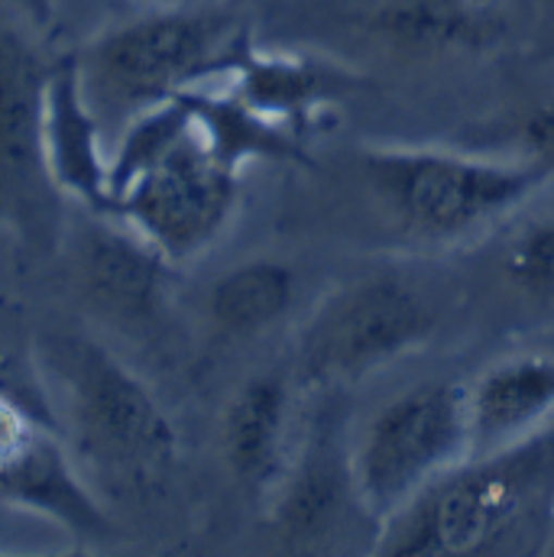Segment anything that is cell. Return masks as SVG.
I'll return each mask as SVG.
<instances>
[{
  "mask_svg": "<svg viewBox=\"0 0 554 557\" xmlns=\"http://www.w3.org/2000/svg\"><path fill=\"white\" fill-rule=\"evenodd\" d=\"M42 139L49 172L65 201L82 205L88 214H111V152L75 52L52 59L42 98Z\"/></svg>",
  "mask_w": 554,
  "mask_h": 557,
  "instance_id": "11",
  "label": "cell"
},
{
  "mask_svg": "<svg viewBox=\"0 0 554 557\" xmlns=\"http://www.w3.org/2000/svg\"><path fill=\"white\" fill-rule=\"evenodd\" d=\"M470 454L464 386L424 380L364 418L347 450V486L380 525Z\"/></svg>",
  "mask_w": 554,
  "mask_h": 557,
  "instance_id": "6",
  "label": "cell"
},
{
  "mask_svg": "<svg viewBox=\"0 0 554 557\" xmlns=\"http://www.w3.org/2000/svg\"><path fill=\"white\" fill-rule=\"evenodd\" d=\"M172 263L131 224L114 214H91L75 237L72 276L82 301L104 321L143 327L159 314Z\"/></svg>",
  "mask_w": 554,
  "mask_h": 557,
  "instance_id": "9",
  "label": "cell"
},
{
  "mask_svg": "<svg viewBox=\"0 0 554 557\" xmlns=\"http://www.w3.org/2000/svg\"><path fill=\"white\" fill-rule=\"evenodd\" d=\"M373 211L413 250L480 244L552 172L516 152L434 143H373L357 156Z\"/></svg>",
  "mask_w": 554,
  "mask_h": 557,
  "instance_id": "3",
  "label": "cell"
},
{
  "mask_svg": "<svg viewBox=\"0 0 554 557\" xmlns=\"http://www.w3.org/2000/svg\"><path fill=\"white\" fill-rule=\"evenodd\" d=\"M480 244H490V276L500 288L532 321L554 324V175Z\"/></svg>",
  "mask_w": 554,
  "mask_h": 557,
  "instance_id": "14",
  "label": "cell"
},
{
  "mask_svg": "<svg viewBox=\"0 0 554 557\" xmlns=\"http://www.w3.org/2000/svg\"><path fill=\"white\" fill-rule=\"evenodd\" d=\"M364 26L403 52L454 55L500 46L509 20L500 0H380Z\"/></svg>",
  "mask_w": 554,
  "mask_h": 557,
  "instance_id": "13",
  "label": "cell"
},
{
  "mask_svg": "<svg viewBox=\"0 0 554 557\" xmlns=\"http://www.w3.org/2000/svg\"><path fill=\"white\" fill-rule=\"evenodd\" d=\"M532 46L554 59V0H535V26H532Z\"/></svg>",
  "mask_w": 554,
  "mask_h": 557,
  "instance_id": "19",
  "label": "cell"
},
{
  "mask_svg": "<svg viewBox=\"0 0 554 557\" xmlns=\"http://www.w3.org/2000/svg\"><path fill=\"white\" fill-rule=\"evenodd\" d=\"M237 205L241 169L205 143L188 101L143 111L111 146V214L175 270L224 237Z\"/></svg>",
  "mask_w": 554,
  "mask_h": 557,
  "instance_id": "2",
  "label": "cell"
},
{
  "mask_svg": "<svg viewBox=\"0 0 554 557\" xmlns=\"http://www.w3.org/2000/svg\"><path fill=\"white\" fill-rule=\"evenodd\" d=\"M460 386L470 454L522 444L554 424V350L500 354Z\"/></svg>",
  "mask_w": 554,
  "mask_h": 557,
  "instance_id": "10",
  "label": "cell"
},
{
  "mask_svg": "<svg viewBox=\"0 0 554 557\" xmlns=\"http://www.w3.org/2000/svg\"><path fill=\"white\" fill-rule=\"evenodd\" d=\"M549 557H554V529H552V542H549Z\"/></svg>",
  "mask_w": 554,
  "mask_h": 557,
  "instance_id": "20",
  "label": "cell"
},
{
  "mask_svg": "<svg viewBox=\"0 0 554 557\" xmlns=\"http://www.w3.org/2000/svg\"><path fill=\"white\" fill-rule=\"evenodd\" d=\"M250 42L244 23L218 7H162L95 36L78 55L88 101L104 131L227 75Z\"/></svg>",
  "mask_w": 554,
  "mask_h": 557,
  "instance_id": "5",
  "label": "cell"
},
{
  "mask_svg": "<svg viewBox=\"0 0 554 557\" xmlns=\"http://www.w3.org/2000/svg\"><path fill=\"white\" fill-rule=\"evenodd\" d=\"M292 431L295 396L288 380L279 373H257L244 380L227 399L218 428L221 457L231 476L270 499L301 447Z\"/></svg>",
  "mask_w": 554,
  "mask_h": 557,
  "instance_id": "12",
  "label": "cell"
},
{
  "mask_svg": "<svg viewBox=\"0 0 554 557\" xmlns=\"http://www.w3.org/2000/svg\"><path fill=\"white\" fill-rule=\"evenodd\" d=\"M554 424L490 454H467L377 525V555H549Z\"/></svg>",
  "mask_w": 554,
  "mask_h": 557,
  "instance_id": "1",
  "label": "cell"
},
{
  "mask_svg": "<svg viewBox=\"0 0 554 557\" xmlns=\"http://www.w3.org/2000/svg\"><path fill=\"white\" fill-rule=\"evenodd\" d=\"M260 117L298 137L334 101V72L295 52H273L247 42L221 78Z\"/></svg>",
  "mask_w": 554,
  "mask_h": 557,
  "instance_id": "15",
  "label": "cell"
},
{
  "mask_svg": "<svg viewBox=\"0 0 554 557\" xmlns=\"http://www.w3.org/2000/svg\"><path fill=\"white\" fill-rule=\"evenodd\" d=\"M298 278L279 260H244L211 282L208 321L224 337H257L279 324L295 305Z\"/></svg>",
  "mask_w": 554,
  "mask_h": 557,
  "instance_id": "17",
  "label": "cell"
},
{
  "mask_svg": "<svg viewBox=\"0 0 554 557\" xmlns=\"http://www.w3.org/2000/svg\"><path fill=\"white\" fill-rule=\"evenodd\" d=\"M62 437V418L33 354L0 347V493Z\"/></svg>",
  "mask_w": 554,
  "mask_h": 557,
  "instance_id": "16",
  "label": "cell"
},
{
  "mask_svg": "<svg viewBox=\"0 0 554 557\" xmlns=\"http://www.w3.org/2000/svg\"><path fill=\"white\" fill-rule=\"evenodd\" d=\"M33 360L85 473L146 490L172 470L178 457L172 418L101 341L49 331L36 341Z\"/></svg>",
  "mask_w": 554,
  "mask_h": 557,
  "instance_id": "4",
  "label": "cell"
},
{
  "mask_svg": "<svg viewBox=\"0 0 554 557\" xmlns=\"http://www.w3.org/2000/svg\"><path fill=\"white\" fill-rule=\"evenodd\" d=\"M513 143L516 156L539 162L554 175V88L513 117Z\"/></svg>",
  "mask_w": 554,
  "mask_h": 557,
  "instance_id": "18",
  "label": "cell"
},
{
  "mask_svg": "<svg viewBox=\"0 0 554 557\" xmlns=\"http://www.w3.org/2000/svg\"><path fill=\"white\" fill-rule=\"evenodd\" d=\"M438 305L413 278L357 276L328 292L298 331V376L311 386H354L431 344Z\"/></svg>",
  "mask_w": 554,
  "mask_h": 557,
  "instance_id": "7",
  "label": "cell"
},
{
  "mask_svg": "<svg viewBox=\"0 0 554 557\" xmlns=\"http://www.w3.org/2000/svg\"><path fill=\"white\" fill-rule=\"evenodd\" d=\"M52 62L10 23H0V231L16 247V267L33 270L65 244V195L42 139V98Z\"/></svg>",
  "mask_w": 554,
  "mask_h": 557,
  "instance_id": "8",
  "label": "cell"
}]
</instances>
